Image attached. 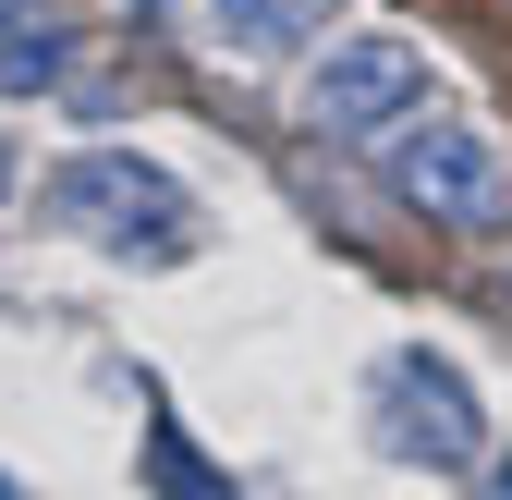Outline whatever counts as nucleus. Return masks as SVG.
I'll list each match as a JSON object with an SVG mask.
<instances>
[{
  "mask_svg": "<svg viewBox=\"0 0 512 500\" xmlns=\"http://www.w3.org/2000/svg\"><path fill=\"white\" fill-rule=\"evenodd\" d=\"M403 110H427V49L415 37H342L317 61V86H305L317 135H391Z\"/></svg>",
  "mask_w": 512,
  "mask_h": 500,
  "instance_id": "obj_4",
  "label": "nucleus"
},
{
  "mask_svg": "<svg viewBox=\"0 0 512 500\" xmlns=\"http://www.w3.org/2000/svg\"><path fill=\"white\" fill-rule=\"evenodd\" d=\"M391 183H403V208L452 220V232H500V220H512V171H500L488 135H464V122L403 135V147H391Z\"/></svg>",
  "mask_w": 512,
  "mask_h": 500,
  "instance_id": "obj_3",
  "label": "nucleus"
},
{
  "mask_svg": "<svg viewBox=\"0 0 512 500\" xmlns=\"http://www.w3.org/2000/svg\"><path fill=\"white\" fill-rule=\"evenodd\" d=\"M74 74V37H61L49 0H0V98H49Z\"/></svg>",
  "mask_w": 512,
  "mask_h": 500,
  "instance_id": "obj_6",
  "label": "nucleus"
},
{
  "mask_svg": "<svg viewBox=\"0 0 512 500\" xmlns=\"http://www.w3.org/2000/svg\"><path fill=\"white\" fill-rule=\"evenodd\" d=\"M500 318H512V281H500Z\"/></svg>",
  "mask_w": 512,
  "mask_h": 500,
  "instance_id": "obj_9",
  "label": "nucleus"
},
{
  "mask_svg": "<svg viewBox=\"0 0 512 500\" xmlns=\"http://www.w3.org/2000/svg\"><path fill=\"white\" fill-rule=\"evenodd\" d=\"M488 488H500V500H512V452H500V464H488Z\"/></svg>",
  "mask_w": 512,
  "mask_h": 500,
  "instance_id": "obj_7",
  "label": "nucleus"
},
{
  "mask_svg": "<svg viewBox=\"0 0 512 500\" xmlns=\"http://www.w3.org/2000/svg\"><path fill=\"white\" fill-rule=\"evenodd\" d=\"M49 208L74 220L86 244H110V257H183V183L135 147H86V159H61L49 171Z\"/></svg>",
  "mask_w": 512,
  "mask_h": 500,
  "instance_id": "obj_1",
  "label": "nucleus"
},
{
  "mask_svg": "<svg viewBox=\"0 0 512 500\" xmlns=\"http://www.w3.org/2000/svg\"><path fill=\"white\" fill-rule=\"evenodd\" d=\"M378 452L391 464H427V476H464L476 464V440H488V415H476V379L452 354H427V342H403V354H378Z\"/></svg>",
  "mask_w": 512,
  "mask_h": 500,
  "instance_id": "obj_2",
  "label": "nucleus"
},
{
  "mask_svg": "<svg viewBox=\"0 0 512 500\" xmlns=\"http://www.w3.org/2000/svg\"><path fill=\"white\" fill-rule=\"evenodd\" d=\"M330 13H342V0H208V49H232V61H281V49H305Z\"/></svg>",
  "mask_w": 512,
  "mask_h": 500,
  "instance_id": "obj_5",
  "label": "nucleus"
},
{
  "mask_svg": "<svg viewBox=\"0 0 512 500\" xmlns=\"http://www.w3.org/2000/svg\"><path fill=\"white\" fill-rule=\"evenodd\" d=\"M0 196H13V159H0Z\"/></svg>",
  "mask_w": 512,
  "mask_h": 500,
  "instance_id": "obj_8",
  "label": "nucleus"
}]
</instances>
